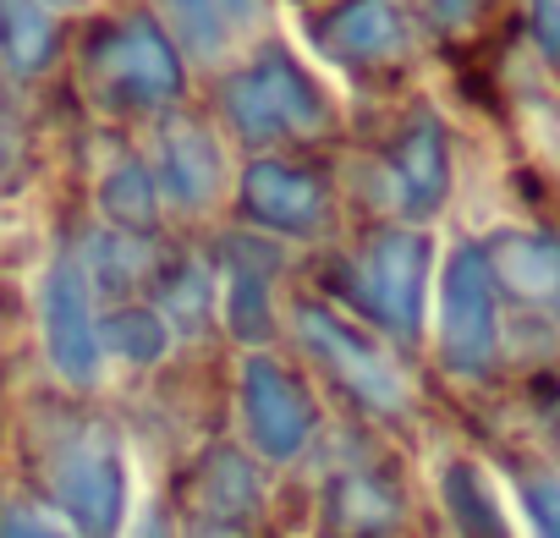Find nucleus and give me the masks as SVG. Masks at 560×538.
Instances as JSON below:
<instances>
[{"label": "nucleus", "instance_id": "nucleus-1", "mask_svg": "<svg viewBox=\"0 0 560 538\" xmlns=\"http://www.w3.org/2000/svg\"><path fill=\"white\" fill-rule=\"evenodd\" d=\"M23 445H28L34 483L83 538L121 533L127 456H121V440L105 418L67 407V401H39L23 423Z\"/></svg>", "mask_w": 560, "mask_h": 538}, {"label": "nucleus", "instance_id": "nucleus-2", "mask_svg": "<svg viewBox=\"0 0 560 538\" xmlns=\"http://www.w3.org/2000/svg\"><path fill=\"white\" fill-rule=\"evenodd\" d=\"M78 83L105 116H154L187 89L171 34L149 17H110L89 28L78 50Z\"/></svg>", "mask_w": 560, "mask_h": 538}, {"label": "nucleus", "instance_id": "nucleus-3", "mask_svg": "<svg viewBox=\"0 0 560 538\" xmlns=\"http://www.w3.org/2000/svg\"><path fill=\"white\" fill-rule=\"evenodd\" d=\"M220 116L258 154L287 149V143H319L336 127V110H330L325 89L303 72V61H292V50H280V45L258 50L247 67L220 78Z\"/></svg>", "mask_w": 560, "mask_h": 538}, {"label": "nucleus", "instance_id": "nucleus-4", "mask_svg": "<svg viewBox=\"0 0 560 538\" xmlns=\"http://www.w3.org/2000/svg\"><path fill=\"white\" fill-rule=\"evenodd\" d=\"M429 264H434V247H429L423 231L385 225L363 242V253L336 258L325 281H330L336 297H347L380 330H390L401 341H418L423 297H429Z\"/></svg>", "mask_w": 560, "mask_h": 538}, {"label": "nucleus", "instance_id": "nucleus-5", "mask_svg": "<svg viewBox=\"0 0 560 538\" xmlns=\"http://www.w3.org/2000/svg\"><path fill=\"white\" fill-rule=\"evenodd\" d=\"M292 325H298L303 352H308L352 401H363L369 412H385V418L407 412V379H401V369L369 341V330H358L352 319H341L325 297H298Z\"/></svg>", "mask_w": 560, "mask_h": 538}, {"label": "nucleus", "instance_id": "nucleus-6", "mask_svg": "<svg viewBox=\"0 0 560 538\" xmlns=\"http://www.w3.org/2000/svg\"><path fill=\"white\" fill-rule=\"evenodd\" d=\"M440 358L462 379H483L500 358V319H494V281L478 242H462L440 281Z\"/></svg>", "mask_w": 560, "mask_h": 538}, {"label": "nucleus", "instance_id": "nucleus-7", "mask_svg": "<svg viewBox=\"0 0 560 538\" xmlns=\"http://www.w3.org/2000/svg\"><path fill=\"white\" fill-rule=\"evenodd\" d=\"M236 407H242V429H247V445L264 456V461H292L308 451L314 429H319V407L303 385V374H292L280 358L269 352H253L242 363V379H236Z\"/></svg>", "mask_w": 560, "mask_h": 538}, {"label": "nucleus", "instance_id": "nucleus-8", "mask_svg": "<svg viewBox=\"0 0 560 538\" xmlns=\"http://www.w3.org/2000/svg\"><path fill=\"white\" fill-rule=\"evenodd\" d=\"M314 50L358 83H390L412 56V23L401 0H336L314 23Z\"/></svg>", "mask_w": 560, "mask_h": 538}, {"label": "nucleus", "instance_id": "nucleus-9", "mask_svg": "<svg viewBox=\"0 0 560 538\" xmlns=\"http://www.w3.org/2000/svg\"><path fill=\"white\" fill-rule=\"evenodd\" d=\"M182 522L192 538H247L264 516V478L247 451L236 445H209L176 483Z\"/></svg>", "mask_w": 560, "mask_h": 538}, {"label": "nucleus", "instance_id": "nucleus-10", "mask_svg": "<svg viewBox=\"0 0 560 538\" xmlns=\"http://www.w3.org/2000/svg\"><path fill=\"white\" fill-rule=\"evenodd\" d=\"M39 325H45V352H50V369L89 390L100 385V369H105V352H100V319H94V286L83 276L78 253H61L50 269H45V286H39Z\"/></svg>", "mask_w": 560, "mask_h": 538}, {"label": "nucleus", "instance_id": "nucleus-11", "mask_svg": "<svg viewBox=\"0 0 560 538\" xmlns=\"http://www.w3.org/2000/svg\"><path fill=\"white\" fill-rule=\"evenodd\" d=\"M407 494L385 456H347L319 483V538H396Z\"/></svg>", "mask_w": 560, "mask_h": 538}, {"label": "nucleus", "instance_id": "nucleus-12", "mask_svg": "<svg viewBox=\"0 0 560 538\" xmlns=\"http://www.w3.org/2000/svg\"><path fill=\"white\" fill-rule=\"evenodd\" d=\"M374 192L407 220H434L451 198V143L434 116H412L374 160Z\"/></svg>", "mask_w": 560, "mask_h": 538}, {"label": "nucleus", "instance_id": "nucleus-13", "mask_svg": "<svg viewBox=\"0 0 560 538\" xmlns=\"http://www.w3.org/2000/svg\"><path fill=\"white\" fill-rule=\"evenodd\" d=\"M236 209L247 225L269 236H314L330 220V187L319 165L303 160H253L236 187Z\"/></svg>", "mask_w": 560, "mask_h": 538}, {"label": "nucleus", "instance_id": "nucleus-14", "mask_svg": "<svg viewBox=\"0 0 560 538\" xmlns=\"http://www.w3.org/2000/svg\"><path fill=\"white\" fill-rule=\"evenodd\" d=\"M149 176H160L154 187H160V198H171V209H182V214L214 209L220 192H225V149H220L214 127H203L198 116L171 110L165 127H160Z\"/></svg>", "mask_w": 560, "mask_h": 538}, {"label": "nucleus", "instance_id": "nucleus-15", "mask_svg": "<svg viewBox=\"0 0 560 538\" xmlns=\"http://www.w3.org/2000/svg\"><path fill=\"white\" fill-rule=\"evenodd\" d=\"M275 276H280V247L264 236H225L214 247L220 314H225L231 336H242V341L275 336Z\"/></svg>", "mask_w": 560, "mask_h": 538}, {"label": "nucleus", "instance_id": "nucleus-16", "mask_svg": "<svg viewBox=\"0 0 560 538\" xmlns=\"http://www.w3.org/2000/svg\"><path fill=\"white\" fill-rule=\"evenodd\" d=\"M483 264H489V281L505 286L516 303L560 319V236L500 231L494 242H483Z\"/></svg>", "mask_w": 560, "mask_h": 538}, {"label": "nucleus", "instance_id": "nucleus-17", "mask_svg": "<svg viewBox=\"0 0 560 538\" xmlns=\"http://www.w3.org/2000/svg\"><path fill=\"white\" fill-rule=\"evenodd\" d=\"M149 286L171 336H203L214 325V269L198 253H165Z\"/></svg>", "mask_w": 560, "mask_h": 538}, {"label": "nucleus", "instance_id": "nucleus-18", "mask_svg": "<svg viewBox=\"0 0 560 538\" xmlns=\"http://www.w3.org/2000/svg\"><path fill=\"white\" fill-rule=\"evenodd\" d=\"M94 198H100V214H105L116 231L154 236V225H160V187H154L149 165L132 160L127 149H110V160H100V171H94Z\"/></svg>", "mask_w": 560, "mask_h": 538}, {"label": "nucleus", "instance_id": "nucleus-19", "mask_svg": "<svg viewBox=\"0 0 560 538\" xmlns=\"http://www.w3.org/2000/svg\"><path fill=\"white\" fill-rule=\"evenodd\" d=\"M160 258H165V253H160L149 236H132V231H116V225L94 231V242L78 253L89 286L105 292V297H121V292H132V286H149L154 269H160Z\"/></svg>", "mask_w": 560, "mask_h": 538}, {"label": "nucleus", "instance_id": "nucleus-20", "mask_svg": "<svg viewBox=\"0 0 560 538\" xmlns=\"http://www.w3.org/2000/svg\"><path fill=\"white\" fill-rule=\"evenodd\" d=\"M0 56L12 72L34 78L50 72L61 56V23L56 0H0Z\"/></svg>", "mask_w": 560, "mask_h": 538}, {"label": "nucleus", "instance_id": "nucleus-21", "mask_svg": "<svg viewBox=\"0 0 560 538\" xmlns=\"http://www.w3.org/2000/svg\"><path fill=\"white\" fill-rule=\"evenodd\" d=\"M440 500H445V516L456 527V538H511L483 472L472 461H445L440 472Z\"/></svg>", "mask_w": 560, "mask_h": 538}, {"label": "nucleus", "instance_id": "nucleus-22", "mask_svg": "<svg viewBox=\"0 0 560 538\" xmlns=\"http://www.w3.org/2000/svg\"><path fill=\"white\" fill-rule=\"evenodd\" d=\"M165 347H171V330H165V319L149 303H121V308H110L100 319V352H110V358H121L132 369L160 363Z\"/></svg>", "mask_w": 560, "mask_h": 538}, {"label": "nucleus", "instance_id": "nucleus-23", "mask_svg": "<svg viewBox=\"0 0 560 538\" xmlns=\"http://www.w3.org/2000/svg\"><path fill=\"white\" fill-rule=\"evenodd\" d=\"M154 7L171 23V45L182 39L198 61H214L225 50V17H220L214 0H154Z\"/></svg>", "mask_w": 560, "mask_h": 538}, {"label": "nucleus", "instance_id": "nucleus-24", "mask_svg": "<svg viewBox=\"0 0 560 538\" xmlns=\"http://www.w3.org/2000/svg\"><path fill=\"white\" fill-rule=\"evenodd\" d=\"M0 538H67V527L23 494H0Z\"/></svg>", "mask_w": 560, "mask_h": 538}, {"label": "nucleus", "instance_id": "nucleus-25", "mask_svg": "<svg viewBox=\"0 0 560 538\" xmlns=\"http://www.w3.org/2000/svg\"><path fill=\"white\" fill-rule=\"evenodd\" d=\"M516 489H522V505L533 516V533L538 538H560V478L555 472H522Z\"/></svg>", "mask_w": 560, "mask_h": 538}, {"label": "nucleus", "instance_id": "nucleus-26", "mask_svg": "<svg viewBox=\"0 0 560 538\" xmlns=\"http://www.w3.org/2000/svg\"><path fill=\"white\" fill-rule=\"evenodd\" d=\"M527 12H533V39L544 61L560 67V0H527Z\"/></svg>", "mask_w": 560, "mask_h": 538}, {"label": "nucleus", "instance_id": "nucleus-27", "mask_svg": "<svg viewBox=\"0 0 560 538\" xmlns=\"http://www.w3.org/2000/svg\"><path fill=\"white\" fill-rule=\"evenodd\" d=\"M429 12L440 28H472L478 12H483V0H429Z\"/></svg>", "mask_w": 560, "mask_h": 538}, {"label": "nucleus", "instance_id": "nucleus-28", "mask_svg": "<svg viewBox=\"0 0 560 538\" xmlns=\"http://www.w3.org/2000/svg\"><path fill=\"white\" fill-rule=\"evenodd\" d=\"M220 7V17H231V23H258L264 12H269V0H214Z\"/></svg>", "mask_w": 560, "mask_h": 538}, {"label": "nucleus", "instance_id": "nucleus-29", "mask_svg": "<svg viewBox=\"0 0 560 538\" xmlns=\"http://www.w3.org/2000/svg\"><path fill=\"white\" fill-rule=\"evenodd\" d=\"M12 160H18V121L7 116V105H0V176H7Z\"/></svg>", "mask_w": 560, "mask_h": 538}, {"label": "nucleus", "instance_id": "nucleus-30", "mask_svg": "<svg viewBox=\"0 0 560 538\" xmlns=\"http://www.w3.org/2000/svg\"><path fill=\"white\" fill-rule=\"evenodd\" d=\"M127 538H171V522H165V516H154V511H149V516H143V522H138V527H132V533H127Z\"/></svg>", "mask_w": 560, "mask_h": 538}]
</instances>
